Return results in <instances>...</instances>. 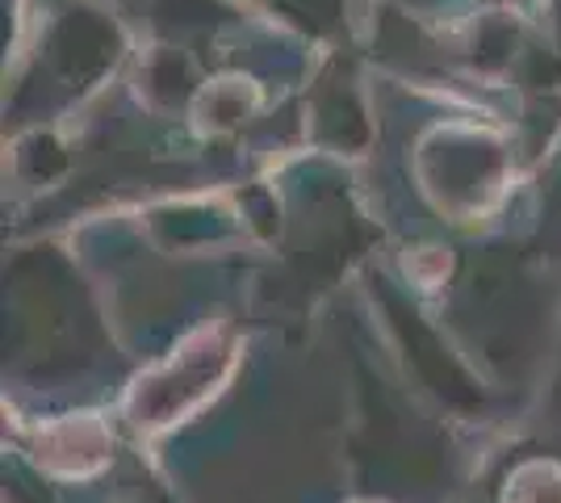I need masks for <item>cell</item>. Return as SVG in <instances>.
<instances>
[{"instance_id": "1", "label": "cell", "mask_w": 561, "mask_h": 503, "mask_svg": "<svg viewBox=\"0 0 561 503\" xmlns=\"http://www.w3.org/2000/svg\"><path fill=\"white\" fill-rule=\"evenodd\" d=\"M231 344L222 332H197L164 369L139 378L135 395H130V415L139 428H164L172 420H181L188 408H197L214 386L227 378L231 369Z\"/></svg>"}, {"instance_id": "2", "label": "cell", "mask_w": 561, "mask_h": 503, "mask_svg": "<svg viewBox=\"0 0 561 503\" xmlns=\"http://www.w3.org/2000/svg\"><path fill=\"white\" fill-rule=\"evenodd\" d=\"M507 503H561V470H553V466L524 470L507 491Z\"/></svg>"}]
</instances>
